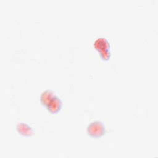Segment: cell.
Masks as SVG:
<instances>
[{
  "label": "cell",
  "instance_id": "5b68a950",
  "mask_svg": "<svg viewBox=\"0 0 158 158\" xmlns=\"http://www.w3.org/2000/svg\"><path fill=\"white\" fill-rule=\"evenodd\" d=\"M56 96L54 92L50 89H47L44 91L40 96V102L41 104L44 106L47 107L51 100Z\"/></svg>",
  "mask_w": 158,
  "mask_h": 158
},
{
  "label": "cell",
  "instance_id": "6da1fadb",
  "mask_svg": "<svg viewBox=\"0 0 158 158\" xmlns=\"http://www.w3.org/2000/svg\"><path fill=\"white\" fill-rule=\"evenodd\" d=\"M87 134L94 138H99L104 135L106 130L104 123L99 121L96 120L91 122L86 128Z\"/></svg>",
  "mask_w": 158,
  "mask_h": 158
},
{
  "label": "cell",
  "instance_id": "3957f363",
  "mask_svg": "<svg viewBox=\"0 0 158 158\" xmlns=\"http://www.w3.org/2000/svg\"><path fill=\"white\" fill-rule=\"evenodd\" d=\"M62 106V102L61 99L59 97L56 96L51 100V101L48 105L46 108L50 113L56 114L60 110Z\"/></svg>",
  "mask_w": 158,
  "mask_h": 158
},
{
  "label": "cell",
  "instance_id": "8992f818",
  "mask_svg": "<svg viewBox=\"0 0 158 158\" xmlns=\"http://www.w3.org/2000/svg\"><path fill=\"white\" fill-rule=\"evenodd\" d=\"M99 56L101 58V59L102 60H105L107 61L109 59H110V57H111V53L110 50H107V51H104L102 52H99Z\"/></svg>",
  "mask_w": 158,
  "mask_h": 158
},
{
  "label": "cell",
  "instance_id": "277c9868",
  "mask_svg": "<svg viewBox=\"0 0 158 158\" xmlns=\"http://www.w3.org/2000/svg\"><path fill=\"white\" fill-rule=\"evenodd\" d=\"M16 130L17 132L24 136L30 137L33 134V130L28 125L25 123H19L16 127Z\"/></svg>",
  "mask_w": 158,
  "mask_h": 158
},
{
  "label": "cell",
  "instance_id": "7a4b0ae2",
  "mask_svg": "<svg viewBox=\"0 0 158 158\" xmlns=\"http://www.w3.org/2000/svg\"><path fill=\"white\" fill-rule=\"evenodd\" d=\"M93 46L95 49L99 52L104 51L110 50V47L109 41L106 38L103 37L98 38V39H96L94 42Z\"/></svg>",
  "mask_w": 158,
  "mask_h": 158
}]
</instances>
